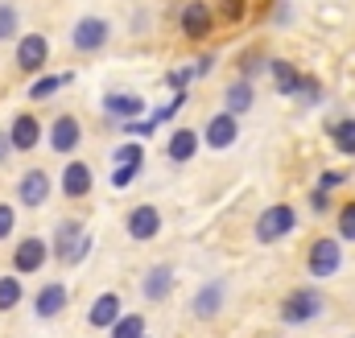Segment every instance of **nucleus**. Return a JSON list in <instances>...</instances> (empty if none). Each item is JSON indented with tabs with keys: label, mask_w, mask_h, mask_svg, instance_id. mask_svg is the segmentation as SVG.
Returning a JSON list of instances; mask_svg holds the SVG:
<instances>
[{
	"label": "nucleus",
	"mask_w": 355,
	"mask_h": 338,
	"mask_svg": "<svg viewBox=\"0 0 355 338\" xmlns=\"http://www.w3.org/2000/svg\"><path fill=\"white\" fill-rule=\"evenodd\" d=\"M17 198H21V206H42L50 198V173L46 169H29L21 177V186H17Z\"/></svg>",
	"instance_id": "0eeeda50"
},
{
	"label": "nucleus",
	"mask_w": 355,
	"mask_h": 338,
	"mask_svg": "<svg viewBox=\"0 0 355 338\" xmlns=\"http://www.w3.org/2000/svg\"><path fill=\"white\" fill-rule=\"evenodd\" d=\"M103 107H107L112 116H137V112L145 107V99H141V95H107Z\"/></svg>",
	"instance_id": "aec40b11"
},
{
	"label": "nucleus",
	"mask_w": 355,
	"mask_h": 338,
	"mask_svg": "<svg viewBox=\"0 0 355 338\" xmlns=\"http://www.w3.org/2000/svg\"><path fill=\"white\" fill-rule=\"evenodd\" d=\"M83 252H87V231H83V223L62 219V223H58V235H54V256H58V264H79Z\"/></svg>",
	"instance_id": "f257e3e1"
},
{
	"label": "nucleus",
	"mask_w": 355,
	"mask_h": 338,
	"mask_svg": "<svg viewBox=\"0 0 355 338\" xmlns=\"http://www.w3.org/2000/svg\"><path fill=\"white\" fill-rule=\"evenodd\" d=\"M46 58H50V42H46V33H25L21 46H17V66L33 75V71L46 66Z\"/></svg>",
	"instance_id": "423d86ee"
},
{
	"label": "nucleus",
	"mask_w": 355,
	"mask_h": 338,
	"mask_svg": "<svg viewBox=\"0 0 355 338\" xmlns=\"http://www.w3.org/2000/svg\"><path fill=\"white\" fill-rule=\"evenodd\" d=\"M194 149H198V136H194L190 128H178L174 136H170V157H174V161H190Z\"/></svg>",
	"instance_id": "6ab92c4d"
},
{
	"label": "nucleus",
	"mask_w": 355,
	"mask_h": 338,
	"mask_svg": "<svg viewBox=\"0 0 355 338\" xmlns=\"http://www.w3.org/2000/svg\"><path fill=\"white\" fill-rule=\"evenodd\" d=\"M124 132H128V136H153V120H128Z\"/></svg>",
	"instance_id": "2f4dec72"
},
{
	"label": "nucleus",
	"mask_w": 355,
	"mask_h": 338,
	"mask_svg": "<svg viewBox=\"0 0 355 338\" xmlns=\"http://www.w3.org/2000/svg\"><path fill=\"white\" fill-rule=\"evenodd\" d=\"M157 231H162L157 206H137V211L128 215V235H132V240H153Z\"/></svg>",
	"instance_id": "4468645a"
},
{
	"label": "nucleus",
	"mask_w": 355,
	"mask_h": 338,
	"mask_svg": "<svg viewBox=\"0 0 355 338\" xmlns=\"http://www.w3.org/2000/svg\"><path fill=\"white\" fill-rule=\"evenodd\" d=\"M240 8H244V0H227V17H240Z\"/></svg>",
	"instance_id": "72a5a7b5"
},
{
	"label": "nucleus",
	"mask_w": 355,
	"mask_h": 338,
	"mask_svg": "<svg viewBox=\"0 0 355 338\" xmlns=\"http://www.w3.org/2000/svg\"><path fill=\"white\" fill-rule=\"evenodd\" d=\"M322 314V297L314 293V289H293L285 301H281V318L289 322V326H302V322H310V318H318Z\"/></svg>",
	"instance_id": "f03ea898"
},
{
	"label": "nucleus",
	"mask_w": 355,
	"mask_h": 338,
	"mask_svg": "<svg viewBox=\"0 0 355 338\" xmlns=\"http://www.w3.org/2000/svg\"><path fill=\"white\" fill-rule=\"evenodd\" d=\"M116 318H120V297L116 293H99V301L91 305V326L95 330H107Z\"/></svg>",
	"instance_id": "dca6fc26"
},
{
	"label": "nucleus",
	"mask_w": 355,
	"mask_h": 338,
	"mask_svg": "<svg viewBox=\"0 0 355 338\" xmlns=\"http://www.w3.org/2000/svg\"><path fill=\"white\" fill-rule=\"evenodd\" d=\"M236 136H240V128H236V116H232V112L211 116V124H207V132H202V141H207L211 149H232Z\"/></svg>",
	"instance_id": "1a4fd4ad"
},
{
	"label": "nucleus",
	"mask_w": 355,
	"mask_h": 338,
	"mask_svg": "<svg viewBox=\"0 0 355 338\" xmlns=\"http://www.w3.org/2000/svg\"><path fill=\"white\" fill-rule=\"evenodd\" d=\"M248 107H252V87L248 83H232L227 87V112L240 116V112H248Z\"/></svg>",
	"instance_id": "412c9836"
},
{
	"label": "nucleus",
	"mask_w": 355,
	"mask_h": 338,
	"mask_svg": "<svg viewBox=\"0 0 355 338\" xmlns=\"http://www.w3.org/2000/svg\"><path fill=\"white\" fill-rule=\"evenodd\" d=\"M12 227H17V211H12L8 202H0V240H8Z\"/></svg>",
	"instance_id": "7c9ffc66"
},
{
	"label": "nucleus",
	"mask_w": 355,
	"mask_h": 338,
	"mask_svg": "<svg viewBox=\"0 0 355 338\" xmlns=\"http://www.w3.org/2000/svg\"><path fill=\"white\" fill-rule=\"evenodd\" d=\"M223 305V285H207L198 297H194V318H215Z\"/></svg>",
	"instance_id": "a211bd4d"
},
{
	"label": "nucleus",
	"mask_w": 355,
	"mask_h": 338,
	"mask_svg": "<svg viewBox=\"0 0 355 338\" xmlns=\"http://www.w3.org/2000/svg\"><path fill=\"white\" fill-rule=\"evenodd\" d=\"M62 83H67V75H62V79L46 75V79H37V83H33V91H29V99H50V95H54V91H58Z\"/></svg>",
	"instance_id": "cd10ccee"
},
{
	"label": "nucleus",
	"mask_w": 355,
	"mask_h": 338,
	"mask_svg": "<svg viewBox=\"0 0 355 338\" xmlns=\"http://www.w3.org/2000/svg\"><path fill=\"white\" fill-rule=\"evenodd\" d=\"M37 141H42V124H37L33 116H17V120H12V128H8V149L29 153Z\"/></svg>",
	"instance_id": "9d476101"
},
{
	"label": "nucleus",
	"mask_w": 355,
	"mask_h": 338,
	"mask_svg": "<svg viewBox=\"0 0 355 338\" xmlns=\"http://www.w3.org/2000/svg\"><path fill=\"white\" fill-rule=\"evenodd\" d=\"M339 264H343V248H339V240H314V244H310V252H306V268H310V276H335Z\"/></svg>",
	"instance_id": "20e7f679"
},
{
	"label": "nucleus",
	"mask_w": 355,
	"mask_h": 338,
	"mask_svg": "<svg viewBox=\"0 0 355 338\" xmlns=\"http://www.w3.org/2000/svg\"><path fill=\"white\" fill-rule=\"evenodd\" d=\"M132 177H137V169H116V173H112V186H128Z\"/></svg>",
	"instance_id": "473e14b6"
},
{
	"label": "nucleus",
	"mask_w": 355,
	"mask_h": 338,
	"mask_svg": "<svg viewBox=\"0 0 355 338\" xmlns=\"http://www.w3.org/2000/svg\"><path fill=\"white\" fill-rule=\"evenodd\" d=\"M17 25H21V12L4 0V4H0V42H8V37L17 33Z\"/></svg>",
	"instance_id": "bb28decb"
},
{
	"label": "nucleus",
	"mask_w": 355,
	"mask_h": 338,
	"mask_svg": "<svg viewBox=\"0 0 355 338\" xmlns=\"http://www.w3.org/2000/svg\"><path fill=\"white\" fill-rule=\"evenodd\" d=\"M335 145H339V153L355 157V120H343V124H335Z\"/></svg>",
	"instance_id": "b1692460"
},
{
	"label": "nucleus",
	"mask_w": 355,
	"mask_h": 338,
	"mask_svg": "<svg viewBox=\"0 0 355 338\" xmlns=\"http://www.w3.org/2000/svg\"><path fill=\"white\" fill-rule=\"evenodd\" d=\"M141 338H145V335H141Z\"/></svg>",
	"instance_id": "f704fd0d"
},
{
	"label": "nucleus",
	"mask_w": 355,
	"mask_h": 338,
	"mask_svg": "<svg viewBox=\"0 0 355 338\" xmlns=\"http://www.w3.org/2000/svg\"><path fill=\"white\" fill-rule=\"evenodd\" d=\"M211 25H215V17H211V4H202V0H190V4L182 8V33H186V37H207V33H211Z\"/></svg>",
	"instance_id": "6e6552de"
},
{
	"label": "nucleus",
	"mask_w": 355,
	"mask_h": 338,
	"mask_svg": "<svg viewBox=\"0 0 355 338\" xmlns=\"http://www.w3.org/2000/svg\"><path fill=\"white\" fill-rule=\"evenodd\" d=\"M107 33H112V25H107L103 17H83V21L71 29V46H75L79 54H91V50H99V46L107 42Z\"/></svg>",
	"instance_id": "39448f33"
},
{
	"label": "nucleus",
	"mask_w": 355,
	"mask_h": 338,
	"mask_svg": "<svg viewBox=\"0 0 355 338\" xmlns=\"http://www.w3.org/2000/svg\"><path fill=\"white\" fill-rule=\"evenodd\" d=\"M141 289H145V297H149V301H166V297H170V289H174V268H170V264H153V268L145 272Z\"/></svg>",
	"instance_id": "f8f14e48"
},
{
	"label": "nucleus",
	"mask_w": 355,
	"mask_h": 338,
	"mask_svg": "<svg viewBox=\"0 0 355 338\" xmlns=\"http://www.w3.org/2000/svg\"><path fill=\"white\" fill-rule=\"evenodd\" d=\"M46 240H37V235H29V240H21L17 244V256H12V264H17V272H37L42 264H46Z\"/></svg>",
	"instance_id": "ddd939ff"
},
{
	"label": "nucleus",
	"mask_w": 355,
	"mask_h": 338,
	"mask_svg": "<svg viewBox=\"0 0 355 338\" xmlns=\"http://www.w3.org/2000/svg\"><path fill=\"white\" fill-rule=\"evenodd\" d=\"M293 206H285V202H277V206H268L265 215L257 219V240L261 244H277L281 235H289L293 231Z\"/></svg>",
	"instance_id": "7ed1b4c3"
},
{
	"label": "nucleus",
	"mask_w": 355,
	"mask_h": 338,
	"mask_svg": "<svg viewBox=\"0 0 355 338\" xmlns=\"http://www.w3.org/2000/svg\"><path fill=\"white\" fill-rule=\"evenodd\" d=\"M79 120H71V116H58L54 124H50V145H54V153H75L79 149Z\"/></svg>",
	"instance_id": "9b49d317"
},
{
	"label": "nucleus",
	"mask_w": 355,
	"mask_h": 338,
	"mask_svg": "<svg viewBox=\"0 0 355 338\" xmlns=\"http://www.w3.org/2000/svg\"><path fill=\"white\" fill-rule=\"evenodd\" d=\"M141 161H145V149H141V145L116 149V169H141Z\"/></svg>",
	"instance_id": "393cba45"
},
{
	"label": "nucleus",
	"mask_w": 355,
	"mask_h": 338,
	"mask_svg": "<svg viewBox=\"0 0 355 338\" xmlns=\"http://www.w3.org/2000/svg\"><path fill=\"white\" fill-rule=\"evenodd\" d=\"M62 305H67V289H62V285H46V289L37 293V301H33L37 318H54V314H62Z\"/></svg>",
	"instance_id": "f3484780"
},
{
	"label": "nucleus",
	"mask_w": 355,
	"mask_h": 338,
	"mask_svg": "<svg viewBox=\"0 0 355 338\" xmlns=\"http://www.w3.org/2000/svg\"><path fill=\"white\" fill-rule=\"evenodd\" d=\"M318 91H322V87H318V79H310V75H297V91H293V95H302V99L318 103V99H322Z\"/></svg>",
	"instance_id": "c85d7f7f"
},
{
	"label": "nucleus",
	"mask_w": 355,
	"mask_h": 338,
	"mask_svg": "<svg viewBox=\"0 0 355 338\" xmlns=\"http://www.w3.org/2000/svg\"><path fill=\"white\" fill-rule=\"evenodd\" d=\"M62 194H67V198L91 194V169L83 166V161H67V169H62Z\"/></svg>",
	"instance_id": "2eb2a0df"
},
{
	"label": "nucleus",
	"mask_w": 355,
	"mask_h": 338,
	"mask_svg": "<svg viewBox=\"0 0 355 338\" xmlns=\"http://www.w3.org/2000/svg\"><path fill=\"white\" fill-rule=\"evenodd\" d=\"M339 235H343V240H355V202H347V206L339 211Z\"/></svg>",
	"instance_id": "c756f323"
},
{
	"label": "nucleus",
	"mask_w": 355,
	"mask_h": 338,
	"mask_svg": "<svg viewBox=\"0 0 355 338\" xmlns=\"http://www.w3.org/2000/svg\"><path fill=\"white\" fill-rule=\"evenodd\" d=\"M272 83H277L281 95H293V91H297V71H293L289 62H281V58H277V62H272Z\"/></svg>",
	"instance_id": "4be33fe9"
},
{
	"label": "nucleus",
	"mask_w": 355,
	"mask_h": 338,
	"mask_svg": "<svg viewBox=\"0 0 355 338\" xmlns=\"http://www.w3.org/2000/svg\"><path fill=\"white\" fill-rule=\"evenodd\" d=\"M107 330H112V338H141V335H145V322L128 314V318H116Z\"/></svg>",
	"instance_id": "5701e85b"
},
{
	"label": "nucleus",
	"mask_w": 355,
	"mask_h": 338,
	"mask_svg": "<svg viewBox=\"0 0 355 338\" xmlns=\"http://www.w3.org/2000/svg\"><path fill=\"white\" fill-rule=\"evenodd\" d=\"M21 301V281L17 276H0V310H12Z\"/></svg>",
	"instance_id": "a878e982"
}]
</instances>
